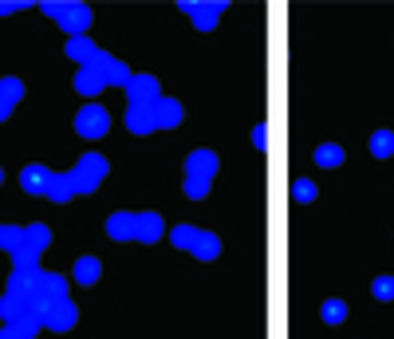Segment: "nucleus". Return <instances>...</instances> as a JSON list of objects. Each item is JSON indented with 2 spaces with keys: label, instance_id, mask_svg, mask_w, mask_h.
I'll return each instance as SVG.
<instances>
[{
  "label": "nucleus",
  "instance_id": "nucleus-1",
  "mask_svg": "<svg viewBox=\"0 0 394 339\" xmlns=\"http://www.w3.org/2000/svg\"><path fill=\"white\" fill-rule=\"evenodd\" d=\"M40 8H44V16H52L55 24L64 28L67 40L87 36V28H91V8H87L83 0H44Z\"/></svg>",
  "mask_w": 394,
  "mask_h": 339
},
{
  "label": "nucleus",
  "instance_id": "nucleus-2",
  "mask_svg": "<svg viewBox=\"0 0 394 339\" xmlns=\"http://www.w3.org/2000/svg\"><path fill=\"white\" fill-rule=\"evenodd\" d=\"M107 174H110L107 154H95V150H87V154L75 162V170H71V178H75V193H95L103 182H107Z\"/></svg>",
  "mask_w": 394,
  "mask_h": 339
},
{
  "label": "nucleus",
  "instance_id": "nucleus-3",
  "mask_svg": "<svg viewBox=\"0 0 394 339\" xmlns=\"http://www.w3.org/2000/svg\"><path fill=\"white\" fill-rule=\"evenodd\" d=\"M225 8H229L225 0H182V12L193 16V28H197V32H213Z\"/></svg>",
  "mask_w": 394,
  "mask_h": 339
},
{
  "label": "nucleus",
  "instance_id": "nucleus-4",
  "mask_svg": "<svg viewBox=\"0 0 394 339\" xmlns=\"http://www.w3.org/2000/svg\"><path fill=\"white\" fill-rule=\"evenodd\" d=\"M87 67L103 79V87H127L130 83V67L122 64V59H115L110 52H95V59Z\"/></svg>",
  "mask_w": 394,
  "mask_h": 339
},
{
  "label": "nucleus",
  "instance_id": "nucleus-5",
  "mask_svg": "<svg viewBox=\"0 0 394 339\" xmlns=\"http://www.w3.org/2000/svg\"><path fill=\"white\" fill-rule=\"evenodd\" d=\"M110 130V110L99 107V103H87V107L75 115V134L83 138H103Z\"/></svg>",
  "mask_w": 394,
  "mask_h": 339
},
{
  "label": "nucleus",
  "instance_id": "nucleus-6",
  "mask_svg": "<svg viewBox=\"0 0 394 339\" xmlns=\"http://www.w3.org/2000/svg\"><path fill=\"white\" fill-rule=\"evenodd\" d=\"M67 276H59V272H44L40 268L36 272V280H32V296H36L40 304H55V300H67Z\"/></svg>",
  "mask_w": 394,
  "mask_h": 339
},
{
  "label": "nucleus",
  "instance_id": "nucleus-7",
  "mask_svg": "<svg viewBox=\"0 0 394 339\" xmlns=\"http://www.w3.org/2000/svg\"><path fill=\"white\" fill-rule=\"evenodd\" d=\"M75 323H79V308L71 304V296H67V300H55V304H44V328L47 331H71Z\"/></svg>",
  "mask_w": 394,
  "mask_h": 339
},
{
  "label": "nucleus",
  "instance_id": "nucleus-8",
  "mask_svg": "<svg viewBox=\"0 0 394 339\" xmlns=\"http://www.w3.org/2000/svg\"><path fill=\"white\" fill-rule=\"evenodd\" d=\"M217 170H221V158L213 150H193L185 158V178H193V182H213Z\"/></svg>",
  "mask_w": 394,
  "mask_h": 339
},
{
  "label": "nucleus",
  "instance_id": "nucleus-9",
  "mask_svg": "<svg viewBox=\"0 0 394 339\" xmlns=\"http://www.w3.org/2000/svg\"><path fill=\"white\" fill-rule=\"evenodd\" d=\"M127 130H130V134H154V130H158L154 103H130V107H127Z\"/></svg>",
  "mask_w": 394,
  "mask_h": 339
},
{
  "label": "nucleus",
  "instance_id": "nucleus-10",
  "mask_svg": "<svg viewBox=\"0 0 394 339\" xmlns=\"http://www.w3.org/2000/svg\"><path fill=\"white\" fill-rule=\"evenodd\" d=\"M127 99L130 103H158V99H162V83H158L154 75H130Z\"/></svg>",
  "mask_w": 394,
  "mask_h": 339
},
{
  "label": "nucleus",
  "instance_id": "nucleus-11",
  "mask_svg": "<svg viewBox=\"0 0 394 339\" xmlns=\"http://www.w3.org/2000/svg\"><path fill=\"white\" fill-rule=\"evenodd\" d=\"M47 182H52V170H47L44 162H32L20 170V185H24V193H32V197H44Z\"/></svg>",
  "mask_w": 394,
  "mask_h": 339
},
{
  "label": "nucleus",
  "instance_id": "nucleus-12",
  "mask_svg": "<svg viewBox=\"0 0 394 339\" xmlns=\"http://www.w3.org/2000/svg\"><path fill=\"white\" fill-rule=\"evenodd\" d=\"M154 115H158V130H174V127H182L185 107L178 99H170V95H162V99L154 103Z\"/></svg>",
  "mask_w": 394,
  "mask_h": 339
},
{
  "label": "nucleus",
  "instance_id": "nucleus-13",
  "mask_svg": "<svg viewBox=\"0 0 394 339\" xmlns=\"http://www.w3.org/2000/svg\"><path fill=\"white\" fill-rule=\"evenodd\" d=\"M12 323L20 328V335H24V339H32L36 331H44V304H40V300H28L24 312H20Z\"/></svg>",
  "mask_w": 394,
  "mask_h": 339
},
{
  "label": "nucleus",
  "instance_id": "nucleus-14",
  "mask_svg": "<svg viewBox=\"0 0 394 339\" xmlns=\"http://www.w3.org/2000/svg\"><path fill=\"white\" fill-rule=\"evenodd\" d=\"M134 233H138V213H110L107 217L110 241H134Z\"/></svg>",
  "mask_w": 394,
  "mask_h": 339
},
{
  "label": "nucleus",
  "instance_id": "nucleus-15",
  "mask_svg": "<svg viewBox=\"0 0 394 339\" xmlns=\"http://www.w3.org/2000/svg\"><path fill=\"white\" fill-rule=\"evenodd\" d=\"M47 202H55V205H67L75 197V178H71V170L67 174H55L52 170V182H47V193H44Z\"/></svg>",
  "mask_w": 394,
  "mask_h": 339
},
{
  "label": "nucleus",
  "instance_id": "nucleus-16",
  "mask_svg": "<svg viewBox=\"0 0 394 339\" xmlns=\"http://www.w3.org/2000/svg\"><path fill=\"white\" fill-rule=\"evenodd\" d=\"M166 233V221L158 217V213H138V233L134 241H142V245H154V241H162Z\"/></svg>",
  "mask_w": 394,
  "mask_h": 339
},
{
  "label": "nucleus",
  "instance_id": "nucleus-17",
  "mask_svg": "<svg viewBox=\"0 0 394 339\" xmlns=\"http://www.w3.org/2000/svg\"><path fill=\"white\" fill-rule=\"evenodd\" d=\"M190 253L197 260H217L221 257V237H217V233H209V229H197V241H193Z\"/></svg>",
  "mask_w": 394,
  "mask_h": 339
},
{
  "label": "nucleus",
  "instance_id": "nucleus-18",
  "mask_svg": "<svg viewBox=\"0 0 394 339\" xmlns=\"http://www.w3.org/2000/svg\"><path fill=\"white\" fill-rule=\"evenodd\" d=\"M99 276H103V260L99 257H79L75 260V285L91 288V285H99Z\"/></svg>",
  "mask_w": 394,
  "mask_h": 339
},
{
  "label": "nucleus",
  "instance_id": "nucleus-19",
  "mask_svg": "<svg viewBox=\"0 0 394 339\" xmlns=\"http://www.w3.org/2000/svg\"><path fill=\"white\" fill-rule=\"evenodd\" d=\"M64 52H67V59H75L79 67H87V64L95 59V52H99V47H95L87 36H71V40H67V47H64Z\"/></svg>",
  "mask_w": 394,
  "mask_h": 339
},
{
  "label": "nucleus",
  "instance_id": "nucleus-20",
  "mask_svg": "<svg viewBox=\"0 0 394 339\" xmlns=\"http://www.w3.org/2000/svg\"><path fill=\"white\" fill-rule=\"evenodd\" d=\"M75 91L87 95V99H95V95L107 91V87H103V79L91 71V67H79V71H75Z\"/></svg>",
  "mask_w": 394,
  "mask_h": 339
},
{
  "label": "nucleus",
  "instance_id": "nucleus-21",
  "mask_svg": "<svg viewBox=\"0 0 394 339\" xmlns=\"http://www.w3.org/2000/svg\"><path fill=\"white\" fill-rule=\"evenodd\" d=\"M8 257H12V268H24V272H36L40 268V253L32 245H16Z\"/></svg>",
  "mask_w": 394,
  "mask_h": 339
},
{
  "label": "nucleus",
  "instance_id": "nucleus-22",
  "mask_svg": "<svg viewBox=\"0 0 394 339\" xmlns=\"http://www.w3.org/2000/svg\"><path fill=\"white\" fill-rule=\"evenodd\" d=\"M24 245H32L36 253H44V248L52 245V229H47L44 221H36V225H24Z\"/></svg>",
  "mask_w": 394,
  "mask_h": 339
},
{
  "label": "nucleus",
  "instance_id": "nucleus-23",
  "mask_svg": "<svg viewBox=\"0 0 394 339\" xmlns=\"http://www.w3.org/2000/svg\"><path fill=\"white\" fill-rule=\"evenodd\" d=\"M28 300H36V296H12V292H4V296H0V320L12 323L20 312H24V304H28Z\"/></svg>",
  "mask_w": 394,
  "mask_h": 339
},
{
  "label": "nucleus",
  "instance_id": "nucleus-24",
  "mask_svg": "<svg viewBox=\"0 0 394 339\" xmlns=\"http://www.w3.org/2000/svg\"><path fill=\"white\" fill-rule=\"evenodd\" d=\"M343 158H347V154H343L340 142H323V146L315 150V162H320L323 170H335V166H343Z\"/></svg>",
  "mask_w": 394,
  "mask_h": 339
},
{
  "label": "nucleus",
  "instance_id": "nucleus-25",
  "mask_svg": "<svg viewBox=\"0 0 394 339\" xmlns=\"http://www.w3.org/2000/svg\"><path fill=\"white\" fill-rule=\"evenodd\" d=\"M36 272H40V268H36ZM36 272L12 268V276H8V292H12V296H32V280H36Z\"/></svg>",
  "mask_w": 394,
  "mask_h": 339
},
{
  "label": "nucleus",
  "instance_id": "nucleus-26",
  "mask_svg": "<svg viewBox=\"0 0 394 339\" xmlns=\"http://www.w3.org/2000/svg\"><path fill=\"white\" fill-rule=\"evenodd\" d=\"M0 99L8 103V107H16V103L24 99V79H16V75H4V79H0Z\"/></svg>",
  "mask_w": 394,
  "mask_h": 339
},
{
  "label": "nucleus",
  "instance_id": "nucleus-27",
  "mask_svg": "<svg viewBox=\"0 0 394 339\" xmlns=\"http://www.w3.org/2000/svg\"><path fill=\"white\" fill-rule=\"evenodd\" d=\"M371 154L375 158H390L394 154V130H375V134H371Z\"/></svg>",
  "mask_w": 394,
  "mask_h": 339
},
{
  "label": "nucleus",
  "instance_id": "nucleus-28",
  "mask_svg": "<svg viewBox=\"0 0 394 339\" xmlns=\"http://www.w3.org/2000/svg\"><path fill=\"white\" fill-rule=\"evenodd\" d=\"M16 245H24V225H0V248L12 253Z\"/></svg>",
  "mask_w": 394,
  "mask_h": 339
},
{
  "label": "nucleus",
  "instance_id": "nucleus-29",
  "mask_svg": "<svg viewBox=\"0 0 394 339\" xmlns=\"http://www.w3.org/2000/svg\"><path fill=\"white\" fill-rule=\"evenodd\" d=\"M320 316H323V323H343L347 320V304L343 300H323Z\"/></svg>",
  "mask_w": 394,
  "mask_h": 339
},
{
  "label": "nucleus",
  "instance_id": "nucleus-30",
  "mask_svg": "<svg viewBox=\"0 0 394 339\" xmlns=\"http://www.w3.org/2000/svg\"><path fill=\"white\" fill-rule=\"evenodd\" d=\"M193 241H197V229H193V225H178V229L170 233V245H174V248H185V253L193 248Z\"/></svg>",
  "mask_w": 394,
  "mask_h": 339
},
{
  "label": "nucleus",
  "instance_id": "nucleus-31",
  "mask_svg": "<svg viewBox=\"0 0 394 339\" xmlns=\"http://www.w3.org/2000/svg\"><path fill=\"white\" fill-rule=\"evenodd\" d=\"M315 193H320V190H315V182H308V178H296V182H292V197L300 205L315 202Z\"/></svg>",
  "mask_w": 394,
  "mask_h": 339
},
{
  "label": "nucleus",
  "instance_id": "nucleus-32",
  "mask_svg": "<svg viewBox=\"0 0 394 339\" xmlns=\"http://www.w3.org/2000/svg\"><path fill=\"white\" fill-rule=\"evenodd\" d=\"M371 292H375V300H394V276H378L375 285H371Z\"/></svg>",
  "mask_w": 394,
  "mask_h": 339
},
{
  "label": "nucleus",
  "instance_id": "nucleus-33",
  "mask_svg": "<svg viewBox=\"0 0 394 339\" xmlns=\"http://www.w3.org/2000/svg\"><path fill=\"white\" fill-rule=\"evenodd\" d=\"M185 197H190V202L209 197V182H193V178H185Z\"/></svg>",
  "mask_w": 394,
  "mask_h": 339
},
{
  "label": "nucleus",
  "instance_id": "nucleus-34",
  "mask_svg": "<svg viewBox=\"0 0 394 339\" xmlns=\"http://www.w3.org/2000/svg\"><path fill=\"white\" fill-rule=\"evenodd\" d=\"M253 146H257V150H268V127H265V122H257V127H253Z\"/></svg>",
  "mask_w": 394,
  "mask_h": 339
},
{
  "label": "nucleus",
  "instance_id": "nucleus-35",
  "mask_svg": "<svg viewBox=\"0 0 394 339\" xmlns=\"http://www.w3.org/2000/svg\"><path fill=\"white\" fill-rule=\"evenodd\" d=\"M28 0H0V16H12V12H24Z\"/></svg>",
  "mask_w": 394,
  "mask_h": 339
},
{
  "label": "nucleus",
  "instance_id": "nucleus-36",
  "mask_svg": "<svg viewBox=\"0 0 394 339\" xmlns=\"http://www.w3.org/2000/svg\"><path fill=\"white\" fill-rule=\"evenodd\" d=\"M0 339H24V335H20L16 323H4V328H0Z\"/></svg>",
  "mask_w": 394,
  "mask_h": 339
},
{
  "label": "nucleus",
  "instance_id": "nucleus-37",
  "mask_svg": "<svg viewBox=\"0 0 394 339\" xmlns=\"http://www.w3.org/2000/svg\"><path fill=\"white\" fill-rule=\"evenodd\" d=\"M4 119H12V107H8L4 99H0V122H4Z\"/></svg>",
  "mask_w": 394,
  "mask_h": 339
},
{
  "label": "nucleus",
  "instance_id": "nucleus-38",
  "mask_svg": "<svg viewBox=\"0 0 394 339\" xmlns=\"http://www.w3.org/2000/svg\"><path fill=\"white\" fill-rule=\"evenodd\" d=\"M0 182H4V170H0Z\"/></svg>",
  "mask_w": 394,
  "mask_h": 339
}]
</instances>
